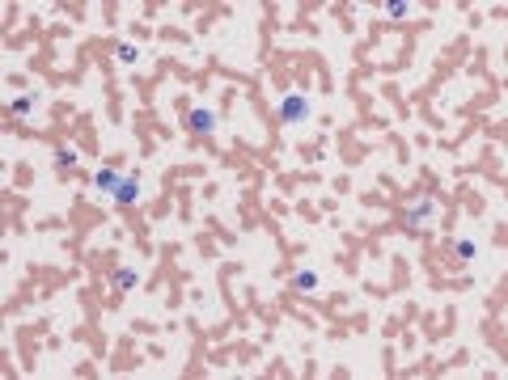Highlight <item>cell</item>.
<instances>
[{"instance_id": "7a4b0ae2", "label": "cell", "mask_w": 508, "mask_h": 380, "mask_svg": "<svg viewBox=\"0 0 508 380\" xmlns=\"http://www.w3.org/2000/svg\"><path fill=\"white\" fill-rule=\"evenodd\" d=\"M216 127H221V123H216V110H212V106H195V110L186 114V131L199 136V140H212Z\"/></svg>"}, {"instance_id": "7c38bea8", "label": "cell", "mask_w": 508, "mask_h": 380, "mask_svg": "<svg viewBox=\"0 0 508 380\" xmlns=\"http://www.w3.org/2000/svg\"><path fill=\"white\" fill-rule=\"evenodd\" d=\"M119 60H123V64H136V60H140V51H136L132 42H123V47H119Z\"/></svg>"}, {"instance_id": "277c9868", "label": "cell", "mask_w": 508, "mask_h": 380, "mask_svg": "<svg viewBox=\"0 0 508 380\" xmlns=\"http://www.w3.org/2000/svg\"><path fill=\"white\" fill-rule=\"evenodd\" d=\"M123 182H128V177L119 173V165H102L98 173H93V190H98V194H106V199H114V190L123 186Z\"/></svg>"}, {"instance_id": "52a82bcc", "label": "cell", "mask_w": 508, "mask_h": 380, "mask_svg": "<svg viewBox=\"0 0 508 380\" xmlns=\"http://www.w3.org/2000/svg\"><path fill=\"white\" fill-rule=\"evenodd\" d=\"M34 106H38V93H21V97L9 101V114L13 118H26V114H34Z\"/></svg>"}, {"instance_id": "3957f363", "label": "cell", "mask_w": 508, "mask_h": 380, "mask_svg": "<svg viewBox=\"0 0 508 380\" xmlns=\"http://www.w3.org/2000/svg\"><path fill=\"white\" fill-rule=\"evenodd\" d=\"M437 199H415V203H411V207L402 212V224L407 228H424V224H432V220H437Z\"/></svg>"}, {"instance_id": "6da1fadb", "label": "cell", "mask_w": 508, "mask_h": 380, "mask_svg": "<svg viewBox=\"0 0 508 380\" xmlns=\"http://www.w3.org/2000/svg\"><path fill=\"white\" fill-rule=\"evenodd\" d=\"M276 118H280L284 127L309 123V118H313V97H309L305 89H288V93L280 97V106H276Z\"/></svg>"}, {"instance_id": "ba28073f", "label": "cell", "mask_w": 508, "mask_h": 380, "mask_svg": "<svg viewBox=\"0 0 508 380\" xmlns=\"http://www.w3.org/2000/svg\"><path fill=\"white\" fill-rule=\"evenodd\" d=\"M318 283H322L318 270H297L293 275V292H318Z\"/></svg>"}, {"instance_id": "5b68a950", "label": "cell", "mask_w": 508, "mask_h": 380, "mask_svg": "<svg viewBox=\"0 0 508 380\" xmlns=\"http://www.w3.org/2000/svg\"><path fill=\"white\" fill-rule=\"evenodd\" d=\"M140 199H144V190H140V182H136V177H128V182L114 190V203H119V207H136Z\"/></svg>"}, {"instance_id": "8992f818", "label": "cell", "mask_w": 508, "mask_h": 380, "mask_svg": "<svg viewBox=\"0 0 508 380\" xmlns=\"http://www.w3.org/2000/svg\"><path fill=\"white\" fill-rule=\"evenodd\" d=\"M136 283H140V270H136V266H119V270L110 275V288H114V292H132Z\"/></svg>"}, {"instance_id": "8fae6325", "label": "cell", "mask_w": 508, "mask_h": 380, "mask_svg": "<svg viewBox=\"0 0 508 380\" xmlns=\"http://www.w3.org/2000/svg\"><path fill=\"white\" fill-rule=\"evenodd\" d=\"M453 253H457V262H470L474 253H479V245H474V241L466 237V241H457V245H453Z\"/></svg>"}, {"instance_id": "9c48e42d", "label": "cell", "mask_w": 508, "mask_h": 380, "mask_svg": "<svg viewBox=\"0 0 508 380\" xmlns=\"http://www.w3.org/2000/svg\"><path fill=\"white\" fill-rule=\"evenodd\" d=\"M77 161H81V157H77V148H60L56 169H60V173H72V169H77Z\"/></svg>"}, {"instance_id": "30bf717a", "label": "cell", "mask_w": 508, "mask_h": 380, "mask_svg": "<svg viewBox=\"0 0 508 380\" xmlns=\"http://www.w3.org/2000/svg\"><path fill=\"white\" fill-rule=\"evenodd\" d=\"M381 13L390 17V21H402V17H411V13H415V5H402V0H394V5H385Z\"/></svg>"}]
</instances>
